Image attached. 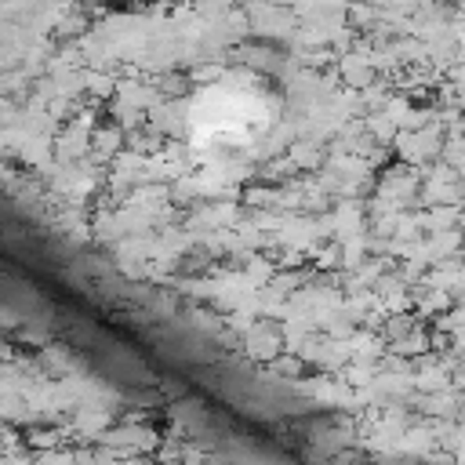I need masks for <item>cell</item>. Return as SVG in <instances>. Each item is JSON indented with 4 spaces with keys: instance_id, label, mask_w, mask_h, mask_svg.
<instances>
[{
    "instance_id": "1",
    "label": "cell",
    "mask_w": 465,
    "mask_h": 465,
    "mask_svg": "<svg viewBox=\"0 0 465 465\" xmlns=\"http://www.w3.org/2000/svg\"><path fill=\"white\" fill-rule=\"evenodd\" d=\"M196 120L203 124L207 134H222V138L247 134V131H258L265 124V102L262 98H247L232 84H222L218 91H211L200 102Z\"/></svg>"
}]
</instances>
